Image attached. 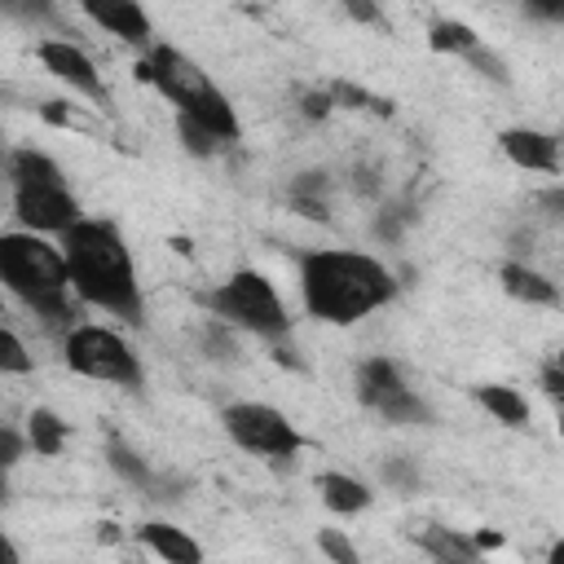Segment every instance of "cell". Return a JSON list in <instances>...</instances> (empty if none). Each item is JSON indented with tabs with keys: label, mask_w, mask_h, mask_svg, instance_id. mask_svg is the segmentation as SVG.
Segmentation results:
<instances>
[{
	"label": "cell",
	"mask_w": 564,
	"mask_h": 564,
	"mask_svg": "<svg viewBox=\"0 0 564 564\" xmlns=\"http://www.w3.org/2000/svg\"><path fill=\"white\" fill-rule=\"evenodd\" d=\"M300 300L313 322L352 326L397 300V278L383 260L348 247H308L295 256Z\"/></svg>",
	"instance_id": "obj_1"
},
{
	"label": "cell",
	"mask_w": 564,
	"mask_h": 564,
	"mask_svg": "<svg viewBox=\"0 0 564 564\" xmlns=\"http://www.w3.org/2000/svg\"><path fill=\"white\" fill-rule=\"evenodd\" d=\"M57 242L70 264V286L84 304L110 317H123L128 326L145 322V300H141V282L132 269V251L115 220L79 216L66 234H57Z\"/></svg>",
	"instance_id": "obj_2"
},
{
	"label": "cell",
	"mask_w": 564,
	"mask_h": 564,
	"mask_svg": "<svg viewBox=\"0 0 564 564\" xmlns=\"http://www.w3.org/2000/svg\"><path fill=\"white\" fill-rule=\"evenodd\" d=\"M0 282L13 300H22L44 330L66 335L79 317L75 300H70V264L62 242L53 247L48 234L35 229H9L0 234Z\"/></svg>",
	"instance_id": "obj_3"
},
{
	"label": "cell",
	"mask_w": 564,
	"mask_h": 564,
	"mask_svg": "<svg viewBox=\"0 0 564 564\" xmlns=\"http://www.w3.org/2000/svg\"><path fill=\"white\" fill-rule=\"evenodd\" d=\"M132 75L141 79V84H150L167 106H176V119H189V123H203V128H212L220 141H238V115H234V106H229V97L212 84V75L189 57V53H181L176 44H150L145 48V57H137V66H132Z\"/></svg>",
	"instance_id": "obj_4"
},
{
	"label": "cell",
	"mask_w": 564,
	"mask_h": 564,
	"mask_svg": "<svg viewBox=\"0 0 564 564\" xmlns=\"http://www.w3.org/2000/svg\"><path fill=\"white\" fill-rule=\"evenodd\" d=\"M4 172H9V189H13V216L22 229L66 234L79 220V198L53 154H44L35 145H18V150H9Z\"/></svg>",
	"instance_id": "obj_5"
},
{
	"label": "cell",
	"mask_w": 564,
	"mask_h": 564,
	"mask_svg": "<svg viewBox=\"0 0 564 564\" xmlns=\"http://www.w3.org/2000/svg\"><path fill=\"white\" fill-rule=\"evenodd\" d=\"M198 304L229 322L234 330H247L264 344H278V339H291V313L278 295V286L260 273V269H234L216 291H203Z\"/></svg>",
	"instance_id": "obj_6"
},
{
	"label": "cell",
	"mask_w": 564,
	"mask_h": 564,
	"mask_svg": "<svg viewBox=\"0 0 564 564\" xmlns=\"http://www.w3.org/2000/svg\"><path fill=\"white\" fill-rule=\"evenodd\" d=\"M62 361L84 375V379H97V383H115V388H128L137 392L145 383V370H141V357L132 352V344L110 330V326H70L62 335Z\"/></svg>",
	"instance_id": "obj_7"
},
{
	"label": "cell",
	"mask_w": 564,
	"mask_h": 564,
	"mask_svg": "<svg viewBox=\"0 0 564 564\" xmlns=\"http://www.w3.org/2000/svg\"><path fill=\"white\" fill-rule=\"evenodd\" d=\"M220 427H225V436H229L238 449L260 454V458H269V463H291V458L308 445L304 432H300L282 410H273V405H264V401H234V405H225V410H220Z\"/></svg>",
	"instance_id": "obj_8"
},
{
	"label": "cell",
	"mask_w": 564,
	"mask_h": 564,
	"mask_svg": "<svg viewBox=\"0 0 564 564\" xmlns=\"http://www.w3.org/2000/svg\"><path fill=\"white\" fill-rule=\"evenodd\" d=\"M357 401L366 410H375L388 423L414 427V423H432V405L405 383L401 366L392 357H366L357 366Z\"/></svg>",
	"instance_id": "obj_9"
},
{
	"label": "cell",
	"mask_w": 564,
	"mask_h": 564,
	"mask_svg": "<svg viewBox=\"0 0 564 564\" xmlns=\"http://www.w3.org/2000/svg\"><path fill=\"white\" fill-rule=\"evenodd\" d=\"M35 57H40V66L53 75V79H62L70 93H79V97H88V101H106V79H101V70H97V62L75 44V40H40L35 44Z\"/></svg>",
	"instance_id": "obj_10"
},
{
	"label": "cell",
	"mask_w": 564,
	"mask_h": 564,
	"mask_svg": "<svg viewBox=\"0 0 564 564\" xmlns=\"http://www.w3.org/2000/svg\"><path fill=\"white\" fill-rule=\"evenodd\" d=\"M79 9L93 26H101L106 35H115V40L141 48V53L154 44V22L141 9V0H79Z\"/></svg>",
	"instance_id": "obj_11"
},
{
	"label": "cell",
	"mask_w": 564,
	"mask_h": 564,
	"mask_svg": "<svg viewBox=\"0 0 564 564\" xmlns=\"http://www.w3.org/2000/svg\"><path fill=\"white\" fill-rule=\"evenodd\" d=\"M560 145L564 141L542 128H502L498 132V150L524 172H560Z\"/></svg>",
	"instance_id": "obj_12"
},
{
	"label": "cell",
	"mask_w": 564,
	"mask_h": 564,
	"mask_svg": "<svg viewBox=\"0 0 564 564\" xmlns=\"http://www.w3.org/2000/svg\"><path fill=\"white\" fill-rule=\"evenodd\" d=\"M132 538H137L145 551H154L159 560H167V564H198V560H203V546H198L185 529H176V524H167V520H145V524L132 529Z\"/></svg>",
	"instance_id": "obj_13"
},
{
	"label": "cell",
	"mask_w": 564,
	"mask_h": 564,
	"mask_svg": "<svg viewBox=\"0 0 564 564\" xmlns=\"http://www.w3.org/2000/svg\"><path fill=\"white\" fill-rule=\"evenodd\" d=\"M498 282H502V291H507L511 300H520V304H533V308L560 304V286H555L546 273H538L533 264H524V260H507V264L498 269Z\"/></svg>",
	"instance_id": "obj_14"
},
{
	"label": "cell",
	"mask_w": 564,
	"mask_h": 564,
	"mask_svg": "<svg viewBox=\"0 0 564 564\" xmlns=\"http://www.w3.org/2000/svg\"><path fill=\"white\" fill-rule=\"evenodd\" d=\"M317 498H322V507L335 511V516H361V511L375 502L370 485H366L361 476H352V471H322V476H317Z\"/></svg>",
	"instance_id": "obj_15"
},
{
	"label": "cell",
	"mask_w": 564,
	"mask_h": 564,
	"mask_svg": "<svg viewBox=\"0 0 564 564\" xmlns=\"http://www.w3.org/2000/svg\"><path fill=\"white\" fill-rule=\"evenodd\" d=\"M106 463H110L115 476H123L128 485H137L145 498H172V494H167V480H159V476L145 467V458H137L119 436L106 441Z\"/></svg>",
	"instance_id": "obj_16"
},
{
	"label": "cell",
	"mask_w": 564,
	"mask_h": 564,
	"mask_svg": "<svg viewBox=\"0 0 564 564\" xmlns=\"http://www.w3.org/2000/svg\"><path fill=\"white\" fill-rule=\"evenodd\" d=\"M471 397H476V405H480L485 414H494V423H502V427H524V423H529V401H524L520 388H511V383H480Z\"/></svg>",
	"instance_id": "obj_17"
},
{
	"label": "cell",
	"mask_w": 564,
	"mask_h": 564,
	"mask_svg": "<svg viewBox=\"0 0 564 564\" xmlns=\"http://www.w3.org/2000/svg\"><path fill=\"white\" fill-rule=\"evenodd\" d=\"M26 441H31V449H35L40 458H57V454L66 449V441H70V423H66L57 410L35 405V410L26 414Z\"/></svg>",
	"instance_id": "obj_18"
},
{
	"label": "cell",
	"mask_w": 564,
	"mask_h": 564,
	"mask_svg": "<svg viewBox=\"0 0 564 564\" xmlns=\"http://www.w3.org/2000/svg\"><path fill=\"white\" fill-rule=\"evenodd\" d=\"M330 176L326 172H300L286 189L291 207L304 216V220H330Z\"/></svg>",
	"instance_id": "obj_19"
},
{
	"label": "cell",
	"mask_w": 564,
	"mask_h": 564,
	"mask_svg": "<svg viewBox=\"0 0 564 564\" xmlns=\"http://www.w3.org/2000/svg\"><path fill=\"white\" fill-rule=\"evenodd\" d=\"M419 546H423V555L445 560V564H458V560H480V555H485L476 538H467V533H458V529H441V524H432V529L419 538Z\"/></svg>",
	"instance_id": "obj_20"
},
{
	"label": "cell",
	"mask_w": 564,
	"mask_h": 564,
	"mask_svg": "<svg viewBox=\"0 0 564 564\" xmlns=\"http://www.w3.org/2000/svg\"><path fill=\"white\" fill-rule=\"evenodd\" d=\"M427 48L432 53H449V57H467V53L480 48V35L458 18H441V22L427 26Z\"/></svg>",
	"instance_id": "obj_21"
},
{
	"label": "cell",
	"mask_w": 564,
	"mask_h": 564,
	"mask_svg": "<svg viewBox=\"0 0 564 564\" xmlns=\"http://www.w3.org/2000/svg\"><path fill=\"white\" fill-rule=\"evenodd\" d=\"M330 93H335V106H344V110H370V115H379V119H388V115H392V101H383V97L366 93V88H361V84H352V79H335V84H330Z\"/></svg>",
	"instance_id": "obj_22"
},
{
	"label": "cell",
	"mask_w": 564,
	"mask_h": 564,
	"mask_svg": "<svg viewBox=\"0 0 564 564\" xmlns=\"http://www.w3.org/2000/svg\"><path fill=\"white\" fill-rule=\"evenodd\" d=\"M176 132H181V145L194 154V159H216L220 150H229V141H220L212 128L203 123H189V119H176Z\"/></svg>",
	"instance_id": "obj_23"
},
{
	"label": "cell",
	"mask_w": 564,
	"mask_h": 564,
	"mask_svg": "<svg viewBox=\"0 0 564 564\" xmlns=\"http://www.w3.org/2000/svg\"><path fill=\"white\" fill-rule=\"evenodd\" d=\"M31 366H35V357L26 352L22 335H18L13 326H4V330H0V370H4V375H31Z\"/></svg>",
	"instance_id": "obj_24"
},
{
	"label": "cell",
	"mask_w": 564,
	"mask_h": 564,
	"mask_svg": "<svg viewBox=\"0 0 564 564\" xmlns=\"http://www.w3.org/2000/svg\"><path fill=\"white\" fill-rule=\"evenodd\" d=\"M0 9H4L13 22H35V26H44V22L57 18L53 0H0Z\"/></svg>",
	"instance_id": "obj_25"
},
{
	"label": "cell",
	"mask_w": 564,
	"mask_h": 564,
	"mask_svg": "<svg viewBox=\"0 0 564 564\" xmlns=\"http://www.w3.org/2000/svg\"><path fill=\"white\" fill-rule=\"evenodd\" d=\"M335 110H339V106H335V93H330V88H304V93H300V115H304V119H317V123H322V119H330Z\"/></svg>",
	"instance_id": "obj_26"
},
{
	"label": "cell",
	"mask_w": 564,
	"mask_h": 564,
	"mask_svg": "<svg viewBox=\"0 0 564 564\" xmlns=\"http://www.w3.org/2000/svg\"><path fill=\"white\" fill-rule=\"evenodd\" d=\"M317 551L330 555L335 564H357V546H352L339 529H322V533H317Z\"/></svg>",
	"instance_id": "obj_27"
},
{
	"label": "cell",
	"mask_w": 564,
	"mask_h": 564,
	"mask_svg": "<svg viewBox=\"0 0 564 564\" xmlns=\"http://www.w3.org/2000/svg\"><path fill=\"white\" fill-rule=\"evenodd\" d=\"M383 480H388L392 489H401V494H414V489H419V471H414L410 458H388V463H383Z\"/></svg>",
	"instance_id": "obj_28"
},
{
	"label": "cell",
	"mask_w": 564,
	"mask_h": 564,
	"mask_svg": "<svg viewBox=\"0 0 564 564\" xmlns=\"http://www.w3.org/2000/svg\"><path fill=\"white\" fill-rule=\"evenodd\" d=\"M533 203H538V212H542L546 220L564 225V185H546V189H538Z\"/></svg>",
	"instance_id": "obj_29"
},
{
	"label": "cell",
	"mask_w": 564,
	"mask_h": 564,
	"mask_svg": "<svg viewBox=\"0 0 564 564\" xmlns=\"http://www.w3.org/2000/svg\"><path fill=\"white\" fill-rule=\"evenodd\" d=\"M463 62H471V66H476L480 75H489V79H498V84H507V66H502V57H498V53H489L485 44H480L476 53H467Z\"/></svg>",
	"instance_id": "obj_30"
},
{
	"label": "cell",
	"mask_w": 564,
	"mask_h": 564,
	"mask_svg": "<svg viewBox=\"0 0 564 564\" xmlns=\"http://www.w3.org/2000/svg\"><path fill=\"white\" fill-rule=\"evenodd\" d=\"M352 22H366V26H379L383 22V9H379V0H335Z\"/></svg>",
	"instance_id": "obj_31"
},
{
	"label": "cell",
	"mask_w": 564,
	"mask_h": 564,
	"mask_svg": "<svg viewBox=\"0 0 564 564\" xmlns=\"http://www.w3.org/2000/svg\"><path fill=\"white\" fill-rule=\"evenodd\" d=\"M520 4H524V13L533 22H551V26L564 22V0H520Z\"/></svg>",
	"instance_id": "obj_32"
},
{
	"label": "cell",
	"mask_w": 564,
	"mask_h": 564,
	"mask_svg": "<svg viewBox=\"0 0 564 564\" xmlns=\"http://www.w3.org/2000/svg\"><path fill=\"white\" fill-rule=\"evenodd\" d=\"M26 445H31V441H22L13 427H0V463H4V467H13V463L22 458Z\"/></svg>",
	"instance_id": "obj_33"
},
{
	"label": "cell",
	"mask_w": 564,
	"mask_h": 564,
	"mask_svg": "<svg viewBox=\"0 0 564 564\" xmlns=\"http://www.w3.org/2000/svg\"><path fill=\"white\" fill-rule=\"evenodd\" d=\"M40 115H44V119H48V123H62V128H66V123H70V115H66V110H62V101H44V106H40Z\"/></svg>",
	"instance_id": "obj_34"
},
{
	"label": "cell",
	"mask_w": 564,
	"mask_h": 564,
	"mask_svg": "<svg viewBox=\"0 0 564 564\" xmlns=\"http://www.w3.org/2000/svg\"><path fill=\"white\" fill-rule=\"evenodd\" d=\"M546 560H551V564H564V538H560V542L546 551Z\"/></svg>",
	"instance_id": "obj_35"
},
{
	"label": "cell",
	"mask_w": 564,
	"mask_h": 564,
	"mask_svg": "<svg viewBox=\"0 0 564 564\" xmlns=\"http://www.w3.org/2000/svg\"><path fill=\"white\" fill-rule=\"evenodd\" d=\"M555 419H560V432H564V397H555Z\"/></svg>",
	"instance_id": "obj_36"
}]
</instances>
